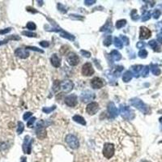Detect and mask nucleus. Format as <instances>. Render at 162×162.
Returning <instances> with one entry per match:
<instances>
[{"instance_id": "nucleus-1", "label": "nucleus", "mask_w": 162, "mask_h": 162, "mask_svg": "<svg viewBox=\"0 0 162 162\" xmlns=\"http://www.w3.org/2000/svg\"><path fill=\"white\" fill-rule=\"evenodd\" d=\"M140 138L127 122L105 126L96 135V153L102 162H126L136 154Z\"/></svg>"}, {"instance_id": "nucleus-2", "label": "nucleus", "mask_w": 162, "mask_h": 162, "mask_svg": "<svg viewBox=\"0 0 162 162\" xmlns=\"http://www.w3.org/2000/svg\"><path fill=\"white\" fill-rule=\"evenodd\" d=\"M66 143L68 144L70 148H71L73 149H76L80 147V141L75 135H73L71 134H69L66 137Z\"/></svg>"}, {"instance_id": "nucleus-3", "label": "nucleus", "mask_w": 162, "mask_h": 162, "mask_svg": "<svg viewBox=\"0 0 162 162\" xmlns=\"http://www.w3.org/2000/svg\"><path fill=\"white\" fill-rule=\"evenodd\" d=\"M66 60L70 66L75 67L80 63V58L76 53L70 52L66 57Z\"/></svg>"}, {"instance_id": "nucleus-4", "label": "nucleus", "mask_w": 162, "mask_h": 162, "mask_svg": "<svg viewBox=\"0 0 162 162\" xmlns=\"http://www.w3.org/2000/svg\"><path fill=\"white\" fill-rule=\"evenodd\" d=\"M81 73L84 76H91L94 74V69L93 67V65L90 62H86L83 65L81 69Z\"/></svg>"}, {"instance_id": "nucleus-5", "label": "nucleus", "mask_w": 162, "mask_h": 162, "mask_svg": "<svg viewBox=\"0 0 162 162\" xmlns=\"http://www.w3.org/2000/svg\"><path fill=\"white\" fill-rule=\"evenodd\" d=\"M41 126L39 124V122L37 123L36 125V136L39 138L40 139H45L47 135V131L45 128V126L42 125V122H40Z\"/></svg>"}, {"instance_id": "nucleus-6", "label": "nucleus", "mask_w": 162, "mask_h": 162, "mask_svg": "<svg viewBox=\"0 0 162 162\" xmlns=\"http://www.w3.org/2000/svg\"><path fill=\"white\" fill-rule=\"evenodd\" d=\"M74 84L71 80L62 81L60 84V89L64 93H69L73 89Z\"/></svg>"}, {"instance_id": "nucleus-7", "label": "nucleus", "mask_w": 162, "mask_h": 162, "mask_svg": "<svg viewBox=\"0 0 162 162\" xmlns=\"http://www.w3.org/2000/svg\"><path fill=\"white\" fill-rule=\"evenodd\" d=\"M99 110V105L97 102H91L86 107V112L89 113V115H93L95 113H97V111Z\"/></svg>"}, {"instance_id": "nucleus-8", "label": "nucleus", "mask_w": 162, "mask_h": 162, "mask_svg": "<svg viewBox=\"0 0 162 162\" xmlns=\"http://www.w3.org/2000/svg\"><path fill=\"white\" fill-rule=\"evenodd\" d=\"M104 85H105L104 80L101 78H99V77H95L91 80V86L94 89H101V88L104 87Z\"/></svg>"}, {"instance_id": "nucleus-9", "label": "nucleus", "mask_w": 162, "mask_h": 162, "mask_svg": "<svg viewBox=\"0 0 162 162\" xmlns=\"http://www.w3.org/2000/svg\"><path fill=\"white\" fill-rule=\"evenodd\" d=\"M77 102H78L77 96L75 94H71L65 98V103L70 107L76 106L77 105Z\"/></svg>"}, {"instance_id": "nucleus-10", "label": "nucleus", "mask_w": 162, "mask_h": 162, "mask_svg": "<svg viewBox=\"0 0 162 162\" xmlns=\"http://www.w3.org/2000/svg\"><path fill=\"white\" fill-rule=\"evenodd\" d=\"M152 35V32L150 31L149 29L146 27L142 26L140 27V32H139V38L141 40H146L148 39L150 36Z\"/></svg>"}, {"instance_id": "nucleus-11", "label": "nucleus", "mask_w": 162, "mask_h": 162, "mask_svg": "<svg viewBox=\"0 0 162 162\" xmlns=\"http://www.w3.org/2000/svg\"><path fill=\"white\" fill-rule=\"evenodd\" d=\"M31 143L32 140L29 139V136H26L24 138V141L23 143V151L24 152V153H31Z\"/></svg>"}, {"instance_id": "nucleus-12", "label": "nucleus", "mask_w": 162, "mask_h": 162, "mask_svg": "<svg viewBox=\"0 0 162 162\" xmlns=\"http://www.w3.org/2000/svg\"><path fill=\"white\" fill-rule=\"evenodd\" d=\"M15 55L19 57L20 58H26L29 55V53L28 52V50H26L24 49L18 48L16 49V51H15Z\"/></svg>"}, {"instance_id": "nucleus-13", "label": "nucleus", "mask_w": 162, "mask_h": 162, "mask_svg": "<svg viewBox=\"0 0 162 162\" xmlns=\"http://www.w3.org/2000/svg\"><path fill=\"white\" fill-rule=\"evenodd\" d=\"M50 62H51L53 66L56 68L59 67L61 66V58L58 56V54H53L52 57L50 58Z\"/></svg>"}, {"instance_id": "nucleus-14", "label": "nucleus", "mask_w": 162, "mask_h": 162, "mask_svg": "<svg viewBox=\"0 0 162 162\" xmlns=\"http://www.w3.org/2000/svg\"><path fill=\"white\" fill-rule=\"evenodd\" d=\"M130 103H131V105H133V106L136 107V108H138L139 109H140L143 112H144V104H143L140 100H137V99H136L135 101H134L133 99V100H131Z\"/></svg>"}, {"instance_id": "nucleus-15", "label": "nucleus", "mask_w": 162, "mask_h": 162, "mask_svg": "<svg viewBox=\"0 0 162 162\" xmlns=\"http://www.w3.org/2000/svg\"><path fill=\"white\" fill-rule=\"evenodd\" d=\"M131 113L132 111L128 108V107H122L121 108V113L122 115L125 118H130L131 117Z\"/></svg>"}, {"instance_id": "nucleus-16", "label": "nucleus", "mask_w": 162, "mask_h": 162, "mask_svg": "<svg viewBox=\"0 0 162 162\" xmlns=\"http://www.w3.org/2000/svg\"><path fill=\"white\" fill-rule=\"evenodd\" d=\"M108 111H109V114H111L112 117H116L117 115V108L114 106L113 103H109V105H108Z\"/></svg>"}, {"instance_id": "nucleus-17", "label": "nucleus", "mask_w": 162, "mask_h": 162, "mask_svg": "<svg viewBox=\"0 0 162 162\" xmlns=\"http://www.w3.org/2000/svg\"><path fill=\"white\" fill-rule=\"evenodd\" d=\"M73 120L75 122H76L78 123H80V124H82V125H86V122H85L84 118L83 117H81L80 115H75L74 117H73Z\"/></svg>"}, {"instance_id": "nucleus-18", "label": "nucleus", "mask_w": 162, "mask_h": 162, "mask_svg": "<svg viewBox=\"0 0 162 162\" xmlns=\"http://www.w3.org/2000/svg\"><path fill=\"white\" fill-rule=\"evenodd\" d=\"M110 54H111V57H112V58H113V60L118 61L122 58L121 54L118 53V51H117V50H113Z\"/></svg>"}, {"instance_id": "nucleus-19", "label": "nucleus", "mask_w": 162, "mask_h": 162, "mask_svg": "<svg viewBox=\"0 0 162 162\" xmlns=\"http://www.w3.org/2000/svg\"><path fill=\"white\" fill-rule=\"evenodd\" d=\"M132 79V73L130 71H127L124 73L123 76H122V80L124 82H129L130 80Z\"/></svg>"}, {"instance_id": "nucleus-20", "label": "nucleus", "mask_w": 162, "mask_h": 162, "mask_svg": "<svg viewBox=\"0 0 162 162\" xmlns=\"http://www.w3.org/2000/svg\"><path fill=\"white\" fill-rule=\"evenodd\" d=\"M20 37H19L18 36H16V35H12V36H10L9 37H8V38H6L5 40L0 41V45L8 43V41H10V40H20Z\"/></svg>"}, {"instance_id": "nucleus-21", "label": "nucleus", "mask_w": 162, "mask_h": 162, "mask_svg": "<svg viewBox=\"0 0 162 162\" xmlns=\"http://www.w3.org/2000/svg\"><path fill=\"white\" fill-rule=\"evenodd\" d=\"M102 30L106 31V32H111L113 30V25H111L110 23H107L104 25V27H102L101 28V31H102Z\"/></svg>"}, {"instance_id": "nucleus-22", "label": "nucleus", "mask_w": 162, "mask_h": 162, "mask_svg": "<svg viewBox=\"0 0 162 162\" xmlns=\"http://www.w3.org/2000/svg\"><path fill=\"white\" fill-rule=\"evenodd\" d=\"M114 45H115V46L118 49H122V46H123L122 41L118 37H115V38H114Z\"/></svg>"}, {"instance_id": "nucleus-23", "label": "nucleus", "mask_w": 162, "mask_h": 162, "mask_svg": "<svg viewBox=\"0 0 162 162\" xmlns=\"http://www.w3.org/2000/svg\"><path fill=\"white\" fill-rule=\"evenodd\" d=\"M126 24V20H120L117 21V23H116V28H121L122 27H124Z\"/></svg>"}, {"instance_id": "nucleus-24", "label": "nucleus", "mask_w": 162, "mask_h": 162, "mask_svg": "<svg viewBox=\"0 0 162 162\" xmlns=\"http://www.w3.org/2000/svg\"><path fill=\"white\" fill-rule=\"evenodd\" d=\"M24 123L23 122H18V126H17V133L20 135V134L22 133L23 131H24Z\"/></svg>"}, {"instance_id": "nucleus-25", "label": "nucleus", "mask_w": 162, "mask_h": 162, "mask_svg": "<svg viewBox=\"0 0 162 162\" xmlns=\"http://www.w3.org/2000/svg\"><path fill=\"white\" fill-rule=\"evenodd\" d=\"M142 67H143V66H140V65H139V66H133L132 67V71L136 75V76H137V74H139V72L141 71Z\"/></svg>"}, {"instance_id": "nucleus-26", "label": "nucleus", "mask_w": 162, "mask_h": 162, "mask_svg": "<svg viewBox=\"0 0 162 162\" xmlns=\"http://www.w3.org/2000/svg\"><path fill=\"white\" fill-rule=\"evenodd\" d=\"M112 43V36H107L105 37V39L104 40V45L105 46H109Z\"/></svg>"}, {"instance_id": "nucleus-27", "label": "nucleus", "mask_w": 162, "mask_h": 162, "mask_svg": "<svg viewBox=\"0 0 162 162\" xmlns=\"http://www.w3.org/2000/svg\"><path fill=\"white\" fill-rule=\"evenodd\" d=\"M60 35L62 36L65 37V38H68V39H70V40H74V39H75V37H74L72 35H71V34H68V33H67L66 32H60Z\"/></svg>"}, {"instance_id": "nucleus-28", "label": "nucleus", "mask_w": 162, "mask_h": 162, "mask_svg": "<svg viewBox=\"0 0 162 162\" xmlns=\"http://www.w3.org/2000/svg\"><path fill=\"white\" fill-rule=\"evenodd\" d=\"M60 84L61 82L60 81H58L56 80L55 82H54V88H53V89H54V92H58V90H60Z\"/></svg>"}, {"instance_id": "nucleus-29", "label": "nucleus", "mask_w": 162, "mask_h": 162, "mask_svg": "<svg viewBox=\"0 0 162 162\" xmlns=\"http://www.w3.org/2000/svg\"><path fill=\"white\" fill-rule=\"evenodd\" d=\"M26 27H27V28L29 29V30H35L36 28V24H34L33 22H28V24H27V25H26Z\"/></svg>"}, {"instance_id": "nucleus-30", "label": "nucleus", "mask_w": 162, "mask_h": 162, "mask_svg": "<svg viewBox=\"0 0 162 162\" xmlns=\"http://www.w3.org/2000/svg\"><path fill=\"white\" fill-rule=\"evenodd\" d=\"M147 54H148V53L146 51L145 49H142L140 50L139 52V56L142 58H146L147 57Z\"/></svg>"}, {"instance_id": "nucleus-31", "label": "nucleus", "mask_w": 162, "mask_h": 162, "mask_svg": "<svg viewBox=\"0 0 162 162\" xmlns=\"http://www.w3.org/2000/svg\"><path fill=\"white\" fill-rule=\"evenodd\" d=\"M22 34L24 35V36H36V33H33V32H27V31H24L22 32Z\"/></svg>"}, {"instance_id": "nucleus-32", "label": "nucleus", "mask_w": 162, "mask_h": 162, "mask_svg": "<svg viewBox=\"0 0 162 162\" xmlns=\"http://www.w3.org/2000/svg\"><path fill=\"white\" fill-rule=\"evenodd\" d=\"M35 120H36L35 117H32V118H30V119L28 120V123H27V126H28V127H32V126H33V123H34Z\"/></svg>"}, {"instance_id": "nucleus-33", "label": "nucleus", "mask_w": 162, "mask_h": 162, "mask_svg": "<svg viewBox=\"0 0 162 162\" xmlns=\"http://www.w3.org/2000/svg\"><path fill=\"white\" fill-rule=\"evenodd\" d=\"M11 30H12V28H5V29H3V30H0V34L3 35V34L8 33L9 32H11Z\"/></svg>"}, {"instance_id": "nucleus-34", "label": "nucleus", "mask_w": 162, "mask_h": 162, "mask_svg": "<svg viewBox=\"0 0 162 162\" xmlns=\"http://www.w3.org/2000/svg\"><path fill=\"white\" fill-rule=\"evenodd\" d=\"M130 16H131V18H132L134 20H137L138 16H137V15H136V10H133L132 12L130 13Z\"/></svg>"}, {"instance_id": "nucleus-35", "label": "nucleus", "mask_w": 162, "mask_h": 162, "mask_svg": "<svg viewBox=\"0 0 162 162\" xmlns=\"http://www.w3.org/2000/svg\"><path fill=\"white\" fill-rule=\"evenodd\" d=\"M31 116H32V113L31 112H28V113H24V116H23V118H24V120H28Z\"/></svg>"}, {"instance_id": "nucleus-36", "label": "nucleus", "mask_w": 162, "mask_h": 162, "mask_svg": "<svg viewBox=\"0 0 162 162\" xmlns=\"http://www.w3.org/2000/svg\"><path fill=\"white\" fill-rule=\"evenodd\" d=\"M81 54L84 55V57H87V58H89V57L91 56V54L89 52H88V51H85V50H81L80 51Z\"/></svg>"}, {"instance_id": "nucleus-37", "label": "nucleus", "mask_w": 162, "mask_h": 162, "mask_svg": "<svg viewBox=\"0 0 162 162\" xmlns=\"http://www.w3.org/2000/svg\"><path fill=\"white\" fill-rule=\"evenodd\" d=\"M40 45H41V46H42V47H47V46L49 45V42H48V41H41Z\"/></svg>"}, {"instance_id": "nucleus-38", "label": "nucleus", "mask_w": 162, "mask_h": 162, "mask_svg": "<svg viewBox=\"0 0 162 162\" xmlns=\"http://www.w3.org/2000/svg\"><path fill=\"white\" fill-rule=\"evenodd\" d=\"M54 109H55V106H53L52 108H49V109H46V108H44V109H43V111H44V112H45V113H49V112H51V111H52V110H54Z\"/></svg>"}, {"instance_id": "nucleus-39", "label": "nucleus", "mask_w": 162, "mask_h": 162, "mask_svg": "<svg viewBox=\"0 0 162 162\" xmlns=\"http://www.w3.org/2000/svg\"><path fill=\"white\" fill-rule=\"evenodd\" d=\"M26 49H32V50H36V51H38V52L43 53V50H41V49H38V48H36V47H32V46H28V47H27Z\"/></svg>"}, {"instance_id": "nucleus-40", "label": "nucleus", "mask_w": 162, "mask_h": 162, "mask_svg": "<svg viewBox=\"0 0 162 162\" xmlns=\"http://www.w3.org/2000/svg\"><path fill=\"white\" fill-rule=\"evenodd\" d=\"M122 39L124 41H126V45L129 44V39H128V38H127L126 36H122Z\"/></svg>"}, {"instance_id": "nucleus-41", "label": "nucleus", "mask_w": 162, "mask_h": 162, "mask_svg": "<svg viewBox=\"0 0 162 162\" xmlns=\"http://www.w3.org/2000/svg\"><path fill=\"white\" fill-rule=\"evenodd\" d=\"M160 14H161V12H159V11H157V12H155V14H154V16H155V18H157V17H159L158 16H160Z\"/></svg>"}, {"instance_id": "nucleus-42", "label": "nucleus", "mask_w": 162, "mask_h": 162, "mask_svg": "<svg viewBox=\"0 0 162 162\" xmlns=\"http://www.w3.org/2000/svg\"><path fill=\"white\" fill-rule=\"evenodd\" d=\"M144 45V44L143 43H141V42H139L137 44V47L138 48H141L142 46H143Z\"/></svg>"}, {"instance_id": "nucleus-43", "label": "nucleus", "mask_w": 162, "mask_h": 162, "mask_svg": "<svg viewBox=\"0 0 162 162\" xmlns=\"http://www.w3.org/2000/svg\"><path fill=\"white\" fill-rule=\"evenodd\" d=\"M20 162H27L26 157H21V160H20Z\"/></svg>"}, {"instance_id": "nucleus-44", "label": "nucleus", "mask_w": 162, "mask_h": 162, "mask_svg": "<svg viewBox=\"0 0 162 162\" xmlns=\"http://www.w3.org/2000/svg\"><path fill=\"white\" fill-rule=\"evenodd\" d=\"M143 162H150V161H143Z\"/></svg>"}]
</instances>
